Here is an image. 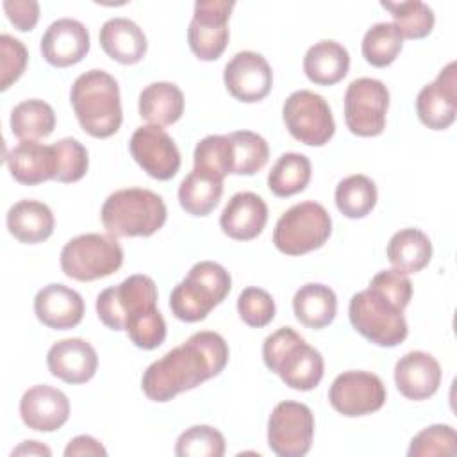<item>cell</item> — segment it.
<instances>
[{"label": "cell", "instance_id": "1", "mask_svg": "<svg viewBox=\"0 0 457 457\" xmlns=\"http://www.w3.org/2000/svg\"><path fill=\"white\" fill-rule=\"evenodd\" d=\"M227 362L228 345L223 336L200 330L154 361L141 377V389L152 402H170L179 393L220 375Z\"/></svg>", "mask_w": 457, "mask_h": 457}, {"label": "cell", "instance_id": "2", "mask_svg": "<svg viewBox=\"0 0 457 457\" xmlns=\"http://www.w3.org/2000/svg\"><path fill=\"white\" fill-rule=\"evenodd\" d=\"M412 298V284L405 273L378 271L370 286L350 298L348 318L352 327L370 343L393 348L405 341L409 328L403 309Z\"/></svg>", "mask_w": 457, "mask_h": 457}, {"label": "cell", "instance_id": "3", "mask_svg": "<svg viewBox=\"0 0 457 457\" xmlns=\"http://www.w3.org/2000/svg\"><path fill=\"white\" fill-rule=\"evenodd\" d=\"M70 102L80 127L93 137H109L121 127L120 86L104 70H89L79 75L71 86Z\"/></svg>", "mask_w": 457, "mask_h": 457}, {"label": "cell", "instance_id": "4", "mask_svg": "<svg viewBox=\"0 0 457 457\" xmlns=\"http://www.w3.org/2000/svg\"><path fill=\"white\" fill-rule=\"evenodd\" d=\"M262 359L270 371L296 391H311L323 378L321 353L291 327H280L264 339Z\"/></svg>", "mask_w": 457, "mask_h": 457}, {"label": "cell", "instance_id": "5", "mask_svg": "<svg viewBox=\"0 0 457 457\" xmlns=\"http://www.w3.org/2000/svg\"><path fill=\"white\" fill-rule=\"evenodd\" d=\"M166 204L161 195L145 187L111 193L100 211L105 230L114 237H148L166 223Z\"/></svg>", "mask_w": 457, "mask_h": 457}, {"label": "cell", "instance_id": "6", "mask_svg": "<svg viewBox=\"0 0 457 457\" xmlns=\"http://www.w3.org/2000/svg\"><path fill=\"white\" fill-rule=\"evenodd\" d=\"M232 278L228 271L214 261H200L173 287L170 309L173 316L186 323L202 321L230 293Z\"/></svg>", "mask_w": 457, "mask_h": 457}, {"label": "cell", "instance_id": "7", "mask_svg": "<svg viewBox=\"0 0 457 457\" xmlns=\"http://www.w3.org/2000/svg\"><path fill=\"white\" fill-rule=\"evenodd\" d=\"M123 264V248L111 234H80L61 250V270L66 277L89 282L118 271Z\"/></svg>", "mask_w": 457, "mask_h": 457}, {"label": "cell", "instance_id": "8", "mask_svg": "<svg viewBox=\"0 0 457 457\" xmlns=\"http://www.w3.org/2000/svg\"><path fill=\"white\" fill-rule=\"evenodd\" d=\"M332 232V218L318 202H300L277 221L273 245L286 255H303L325 245Z\"/></svg>", "mask_w": 457, "mask_h": 457}, {"label": "cell", "instance_id": "9", "mask_svg": "<svg viewBox=\"0 0 457 457\" xmlns=\"http://www.w3.org/2000/svg\"><path fill=\"white\" fill-rule=\"evenodd\" d=\"M282 120L289 134L309 146L327 145L336 132L330 105L321 95L309 89H298L286 98Z\"/></svg>", "mask_w": 457, "mask_h": 457}, {"label": "cell", "instance_id": "10", "mask_svg": "<svg viewBox=\"0 0 457 457\" xmlns=\"http://www.w3.org/2000/svg\"><path fill=\"white\" fill-rule=\"evenodd\" d=\"M389 89L378 79L361 77L348 84L345 93V121L352 134L373 137L386 129Z\"/></svg>", "mask_w": 457, "mask_h": 457}, {"label": "cell", "instance_id": "11", "mask_svg": "<svg viewBox=\"0 0 457 457\" xmlns=\"http://www.w3.org/2000/svg\"><path fill=\"white\" fill-rule=\"evenodd\" d=\"M314 414L300 402L277 403L268 420V446L278 457H303L312 445Z\"/></svg>", "mask_w": 457, "mask_h": 457}, {"label": "cell", "instance_id": "12", "mask_svg": "<svg viewBox=\"0 0 457 457\" xmlns=\"http://www.w3.org/2000/svg\"><path fill=\"white\" fill-rule=\"evenodd\" d=\"M157 305V286L148 275H130L118 286L104 289L96 296V314L111 330H125V323L136 312Z\"/></svg>", "mask_w": 457, "mask_h": 457}, {"label": "cell", "instance_id": "13", "mask_svg": "<svg viewBox=\"0 0 457 457\" xmlns=\"http://www.w3.org/2000/svg\"><path fill=\"white\" fill-rule=\"evenodd\" d=\"M234 2L198 0L187 27L191 52L202 61H216L228 43V18Z\"/></svg>", "mask_w": 457, "mask_h": 457}, {"label": "cell", "instance_id": "14", "mask_svg": "<svg viewBox=\"0 0 457 457\" xmlns=\"http://www.w3.org/2000/svg\"><path fill=\"white\" fill-rule=\"evenodd\" d=\"M386 386L380 377L359 370L339 373L328 389L330 405L348 418L377 412L386 403Z\"/></svg>", "mask_w": 457, "mask_h": 457}, {"label": "cell", "instance_id": "15", "mask_svg": "<svg viewBox=\"0 0 457 457\" xmlns=\"http://www.w3.org/2000/svg\"><path fill=\"white\" fill-rule=\"evenodd\" d=\"M129 150L152 179L170 180L180 168V152L171 136L159 125L137 127L130 136Z\"/></svg>", "mask_w": 457, "mask_h": 457}, {"label": "cell", "instance_id": "16", "mask_svg": "<svg viewBox=\"0 0 457 457\" xmlns=\"http://www.w3.org/2000/svg\"><path fill=\"white\" fill-rule=\"evenodd\" d=\"M227 91L239 102L253 104L268 96L273 86L270 62L257 52H237L223 70Z\"/></svg>", "mask_w": 457, "mask_h": 457}, {"label": "cell", "instance_id": "17", "mask_svg": "<svg viewBox=\"0 0 457 457\" xmlns=\"http://www.w3.org/2000/svg\"><path fill=\"white\" fill-rule=\"evenodd\" d=\"M457 64L448 62L434 82L421 87L416 96L420 121L432 130H445L455 121L457 114Z\"/></svg>", "mask_w": 457, "mask_h": 457}, {"label": "cell", "instance_id": "18", "mask_svg": "<svg viewBox=\"0 0 457 457\" xmlns=\"http://www.w3.org/2000/svg\"><path fill=\"white\" fill-rule=\"evenodd\" d=\"M89 30L73 18H59L48 25L41 37V54L45 61L57 68L80 62L89 52Z\"/></svg>", "mask_w": 457, "mask_h": 457}, {"label": "cell", "instance_id": "19", "mask_svg": "<svg viewBox=\"0 0 457 457\" xmlns=\"http://www.w3.org/2000/svg\"><path fill=\"white\" fill-rule=\"evenodd\" d=\"M20 416L23 423L37 432H54L70 418L68 396L48 384L29 387L20 400Z\"/></svg>", "mask_w": 457, "mask_h": 457}, {"label": "cell", "instance_id": "20", "mask_svg": "<svg viewBox=\"0 0 457 457\" xmlns=\"http://www.w3.org/2000/svg\"><path fill=\"white\" fill-rule=\"evenodd\" d=\"M46 364L54 377L66 384L91 380L98 368L96 350L80 337H68L54 343L46 353Z\"/></svg>", "mask_w": 457, "mask_h": 457}, {"label": "cell", "instance_id": "21", "mask_svg": "<svg viewBox=\"0 0 457 457\" xmlns=\"http://www.w3.org/2000/svg\"><path fill=\"white\" fill-rule=\"evenodd\" d=\"M395 384L405 398L427 400L439 389L441 366L427 352H407L395 364Z\"/></svg>", "mask_w": 457, "mask_h": 457}, {"label": "cell", "instance_id": "22", "mask_svg": "<svg viewBox=\"0 0 457 457\" xmlns=\"http://www.w3.org/2000/svg\"><path fill=\"white\" fill-rule=\"evenodd\" d=\"M34 312L48 328L68 330L82 321L84 300L75 289L64 284H48L37 291Z\"/></svg>", "mask_w": 457, "mask_h": 457}, {"label": "cell", "instance_id": "23", "mask_svg": "<svg viewBox=\"0 0 457 457\" xmlns=\"http://www.w3.org/2000/svg\"><path fill=\"white\" fill-rule=\"evenodd\" d=\"M268 221V205L266 202L252 193L239 191L236 193L221 211L220 227L221 230L237 241L255 239Z\"/></svg>", "mask_w": 457, "mask_h": 457}, {"label": "cell", "instance_id": "24", "mask_svg": "<svg viewBox=\"0 0 457 457\" xmlns=\"http://www.w3.org/2000/svg\"><path fill=\"white\" fill-rule=\"evenodd\" d=\"M11 177L25 186H36L55 177V155L52 145L20 141L5 155Z\"/></svg>", "mask_w": 457, "mask_h": 457}, {"label": "cell", "instance_id": "25", "mask_svg": "<svg viewBox=\"0 0 457 457\" xmlns=\"http://www.w3.org/2000/svg\"><path fill=\"white\" fill-rule=\"evenodd\" d=\"M104 52L120 64L139 62L148 48L146 36L141 27L123 16L107 20L98 34Z\"/></svg>", "mask_w": 457, "mask_h": 457}, {"label": "cell", "instance_id": "26", "mask_svg": "<svg viewBox=\"0 0 457 457\" xmlns=\"http://www.w3.org/2000/svg\"><path fill=\"white\" fill-rule=\"evenodd\" d=\"M54 212L39 200H20L7 211V228L14 239L36 245L48 239L54 232Z\"/></svg>", "mask_w": 457, "mask_h": 457}, {"label": "cell", "instance_id": "27", "mask_svg": "<svg viewBox=\"0 0 457 457\" xmlns=\"http://www.w3.org/2000/svg\"><path fill=\"white\" fill-rule=\"evenodd\" d=\"M348 68L350 54L334 39L314 43L303 55V71L307 79L318 86L337 84L346 77Z\"/></svg>", "mask_w": 457, "mask_h": 457}, {"label": "cell", "instance_id": "28", "mask_svg": "<svg viewBox=\"0 0 457 457\" xmlns=\"http://www.w3.org/2000/svg\"><path fill=\"white\" fill-rule=\"evenodd\" d=\"M137 107L150 125H171L184 112V93L173 82H152L139 93Z\"/></svg>", "mask_w": 457, "mask_h": 457}, {"label": "cell", "instance_id": "29", "mask_svg": "<svg viewBox=\"0 0 457 457\" xmlns=\"http://www.w3.org/2000/svg\"><path fill=\"white\" fill-rule=\"evenodd\" d=\"M387 259L400 273H418L432 259V243L420 228H402L387 243Z\"/></svg>", "mask_w": 457, "mask_h": 457}, {"label": "cell", "instance_id": "30", "mask_svg": "<svg viewBox=\"0 0 457 457\" xmlns=\"http://www.w3.org/2000/svg\"><path fill=\"white\" fill-rule=\"evenodd\" d=\"M293 311L296 320L309 328H323L336 318V293L320 282L303 284L293 296Z\"/></svg>", "mask_w": 457, "mask_h": 457}, {"label": "cell", "instance_id": "31", "mask_svg": "<svg viewBox=\"0 0 457 457\" xmlns=\"http://www.w3.org/2000/svg\"><path fill=\"white\" fill-rule=\"evenodd\" d=\"M11 132L20 141L46 137L55 129V112L50 104L39 98L23 100L11 111Z\"/></svg>", "mask_w": 457, "mask_h": 457}, {"label": "cell", "instance_id": "32", "mask_svg": "<svg viewBox=\"0 0 457 457\" xmlns=\"http://www.w3.org/2000/svg\"><path fill=\"white\" fill-rule=\"evenodd\" d=\"M311 161L298 152L282 154L268 173V187L275 196L286 198L303 191L311 180Z\"/></svg>", "mask_w": 457, "mask_h": 457}, {"label": "cell", "instance_id": "33", "mask_svg": "<svg viewBox=\"0 0 457 457\" xmlns=\"http://www.w3.org/2000/svg\"><path fill=\"white\" fill-rule=\"evenodd\" d=\"M193 170L204 177L223 182L232 173V143L228 134H211L200 139L193 152Z\"/></svg>", "mask_w": 457, "mask_h": 457}, {"label": "cell", "instance_id": "34", "mask_svg": "<svg viewBox=\"0 0 457 457\" xmlns=\"http://www.w3.org/2000/svg\"><path fill=\"white\" fill-rule=\"evenodd\" d=\"M334 200L343 216L352 220L364 218L377 204V186L370 177L355 173L336 186Z\"/></svg>", "mask_w": 457, "mask_h": 457}, {"label": "cell", "instance_id": "35", "mask_svg": "<svg viewBox=\"0 0 457 457\" xmlns=\"http://www.w3.org/2000/svg\"><path fill=\"white\" fill-rule=\"evenodd\" d=\"M221 195L223 182L204 177L195 170L179 186V202L191 216H207L220 204Z\"/></svg>", "mask_w": 457, "mask_h": 457}, {"label": "cell", "instance_id": "36", "mask_svg": "<svg viewBox=\"0 0 457 457\" xmlns=\"http://www.w3.org/2000/svg\"><path fill=\"white\" fill-rule=\"evenodd\" d=\"M403 46V36L393 21H378L371 25L362 37V57L377 68L389 66Z\"/></svg>", "mask_w": 457, "mask_h": 457}, {"label": "cell", "instance_id": "37", "mask_svg": "<svg viewBox=\"0 0 457 457\" xmlns=\"http://www.w3.org/2000/svg\"><path fill=\"white\" fill-rule=\"evenodd\" d=\"M380 5L391 12L393 23L400 30V34L407 39H421L428 36L434 29L436 16L432 7H428L421 0H405V2H386Z\"/></svg>", "mask_w": 457, "mask_h": 457}, {"label": "cell", "instance_id": "38", "mask_svg": "<svg viewBox=\"0 0 457 457\" xmlns=\"http://www.w3.org/2000/svg\"><path fill=\"white\" fill-rule=\"evenodd\" d=\"M232 143V173L253 175L261 171L270 157L268 143L252 130H236L228 134Z\"/></svg>", "mask_w": 457, "mask_h": 457}, {"label": "cell", "instance_id": "39", "mask_svg": "<svg viewBox=\"0 0 457 457\" xmlns=\"http://www.w3.org/2000/svg\"><path fill=\"white\" fill-rule=\"evenodd\" d=\"M223 453L225 437L211 425H193L175 443V455L179 457H221Z\"/></svg>", "mask_w": 457, "mask_h": 457}, {"label": "cell", "instance_id": "40", "mask_svg": "<svg viewBox=\"0 0 457 457\" xmlns=\"http://www.w3.org/2000/svg\"><path fill=\"white\" fill-rule=\"evenodd\" d=\"M55 155V177L57 182H77L80 180L89 166L86 146L75 137H62L52 145Z\"/></svg>", "mask_w": 457, "mask_h": 457}, {"label": "cell", "instance_id": "41", "mask_svg": "<svg viewBox=\"0 0 457 457\" xmlns=\"http://www.w3.org/2000/svg\"><path fill=\"white\" fill-rule=\"evenodd\" d=\"M409 457H453L457 455V434L450 425H430L420 430L407 450Z\"/></svg>", "mask_w": 457, "mask_h": 457}, {"label": "cell", "instance_id": "42", "mask_svg": "<svg viewBox=\"0 0 457 457\" xmlns=\"http://www.w3.org/2000/svg\"><path fill=\"white\" fill-rule=\"evenodd\" d=\"M130 341L143 350H154L166 339V321L157 305L143 309L130 316L125 323Z\"/></svg>", "mask_w": 457, "mask_h": 457}, {"label": "cell", "instance_id": "43", "mask_svg": "<svg viewBox=\"0 0 457 457\" xmlns=\"http://www.w3.org/2000/svg\"><path fill=\"white\" fill-rule=\"evenodd\" d=\"M239 318L253 328L266 327L275 318V302L262 287H245L237 296Z\"/></svg>", "mask_w": 457, "mask_h": 457}, {"label": "cell", "instance_id": "44", "mask_svg": "<svg viewBox=\"0 0 457 457\" xmlns=\"http://www.w3.org/2000/svg\"><path fill=\"white\" fill-rule=\"evenodd\" d=\"M0 89L5 91L12 82H16L29 62V52L25 48V45L9 36V34H2L0 36Z\"/></svg>", "mask_w": 457, "mask_h": 457}, {"label": "cell", "instance_id": "45", "mask_svg": "<svg viewBox=\"0 0 457 457\" xmlns=\"http://www.w3.org/2000/svg\"><path fill=\"white\" fill-rule=\"evenodd\" d=\"M4 11L9 21L21 32H29L39 20V4L36 0H5Z\"/></svg>", "mask_w": 457, "mask_h": 457}, {"label": "cell", "instance_id": "46", "mask_svg": "<svg viewBox=\"0 0 457 457\" xmlns=\"http://www.w3.org/2000/svg\"><path fill=\"white\" fill-rule=\"evenodd\" d=\"M64 455L66 457H71V455H102L105 457L107 455V450L102 446L100 441H96L95 437L87 436V434H82V436H77L73 437L66 448H64Z\"/></svg>", "mask_w": 457, "mask_h": 457}, {"label": "cell", "instance_id": "47", "mask_svg": "<svg viewBox=\"0 0 457 457\" xmlns=\"http://www.w3.org/2000/svg\"><path fill=\"white\" fill-rule=\"evenodd\" d=\"M11 455H52V450L39 441H23L11 452Z\"/></svg>", "mask_w": 457, "mask_h": 457}]
</instances>
